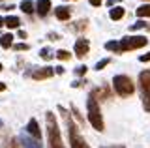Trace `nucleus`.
I'll list each match as a JSON object with an SVG mask.
<instances>
[{
  "label": "nucleus",
  "mask_w": 150,
  "mask_h": 148,
  "mask_svg": "<svg viewBox=\"0 0 150 148\" xmlns=\"http://www.w3.org/2000/svg\"><path fill=\"white\" fill-rule=\"evenodd\" d=\"M58 111L64 114V120H66V126H68V135H69V146L71 148H90L84 142V139L79 135V129L75 128V124H73V120H71V116H69V113L66 109H62V107H58Z\"/></svg>",
  "instance_id": "1"
},
{
  "label": "nucleus",
  "mask_w": 150,
  "mask_h": 148,
  "mask_svg": "<svg viewBox=\"0 0 150 148\" xmlns=\"http://www.w3.org/2000/svg\"><path fill=\"white\" fill-rule=\"evenodd\" d=\"M45 122H47V137H49V144L51 148H66L62 142V137H60V128L56 124V118L53 113L45 114Z\"/></svg>",
  "instance_id": "2"
},
{
  "label": "nucleus",
  "mask_w": 150,
  "mask_h": 148,
  "mask_svg": "<svg viewBox=\"0 0 150 148\" xmlns=\"http://www.w3.org/2000/svg\"><path fill=\"white\" fill-rule=\"evenodd\" d=\"M86 109H88V120H90L92 128L98 129V131H103V116H101V111H100V103H98L94 94L88 96Z\"/></svg>",
  "instance_id": "3"
},
{
  "label": "nucleus",
  "mask_w": 150,
  "mask_h": 148,
  "mask_svg": "<svg viewBox=\"0 0 150 148\" xmlns=\"http://www.w3.org/2000/svg\"><path fill=\"white\" fill-rule=\"evenodd\" d=\"M112 86H115L116 94L122 96V98H128V96H131L135 92V85L128 75H116L112 79Z\"/></svg>",
  "instance_id": "4"
},
{
  "label": "nucleus",
  "mask_w": 150,
  "mask_h": 148,
  "mask_svg": "<svg viewBox=\"0 0 150 148\" xmlns=\"http://www.w3.org/2000/svg\"><path fill=\"white\" fill-rule=\"evenodd\" d=\"M139 85H141V98H143L144 111L150 113V69L139 73Z\"/></svg>",
  "instance_id": "5"
},
{
  "label": "nucleus",
  "mask_w": 150,
  "mask_h": 148,
  "mask_svg": "<svg viewBox=\"0 0 150 148\" xmlns=\"http://www.w3.org/2000/svg\"><path fill=\"white\" fill-rule=\"evenodd\" d=\"M118 45H120V53H124V51H135L141 47H146L148 39L144 36H126V38L120 39Z\"/></svg>",
  "instance_id": "6"
},
{
  "label": "nucleus",
  "mask_w": 150,
  "mask_h": 148,
  "mask_svg": "<svg viewBox=\"0 0 150 148\" xmlns=\"http://www.w3.org/2000/svg\"><path fill=\"white\" fill-rule=\"evenodd\" d=\"M88 51H90V41H88V39L79 38L77 41H75V56L84 58L88 54Z\"/></svg>",
  "instance_id": "7"
},
{
  "label": "nucleus",
  "mask_w": 150,
  "mask_h": 148,
  "mask_svg": "<svg viewBox=\"0 0 150 148\" xmlns=\"http://www.w3.org/2000/svg\"><path fill=\"white\" fill-rule=\"evenodd\" d=\"M54 75V68L51 66H45V68H38L32 71V77H34L36 81H41V79H51V77Z\"/></svg>",
  "instance_id": "8"
},
{
  "label": "nucleus",
  "mask_w": 150,
  "mask_h": 148,
  "mask_svg": "<svg viewBox=\"0 0 150 148\" xmlns=\"http://www.w3.org/2000/svg\"><path fill=\"white\" fill-rule=\"evenodd\" d=\"M26 135H30L32 139H36V141H40V139H41V131H40V126H38L36 118H30V120H28Z\"/></svg>",
  "instance_id": "9"
},
{
  "label": "nucleus",
  "mask_w": 150,
  "mask_h": 148,
  "mask_svg": "<svg viewBox=\"0 0 150 148\" xmlns=\"http://www.w3.org/2000/svg\"><path fill=\"white\" fill-rule=\"evenodd\" d=\"M36 11L40 13V17H45L51 11V0H38L36 2Z\"/></svg>",
  "instance_id": "10"
},
{
  "label": "nucleus",
  "mask_w": 150,
  "mask_h": 148,
  "mask_svg": "<svg viewBox=\"0 0 150 148\" xmlns=\"http://www.w3.org/2000/svg\"><path fill=\"white\" fill-rule=\"evenodd\" d=\"M54 15L58 21H68L69 15H71V10L68 6H58V8H54Z\"/></svg>",
  "instance_id": "11"
},
{
  "label": "nucleus",
  "mask_w": 150,
  "mask_h": 148,
  "mask_svg": "<svg viewBox=\"0 0 150 148\" xmlns=\"http://www.w3.org/2000/svg\"><path fill=\"white\" fill-rule=\"evenodd\" d=\"M21 142H23V146L25 148H41V142L40 141H36V139H32L30 135H21Z\"/></svg>",
  "instance_id": "12"
},
{
  "label": "nucleus",
  "mask_w": 150,
  "mask_h": 148,
  "mask_svg": "<svg viewBox=\"0 0 150 148\" xmlns=\"http://www.w3.org/2000/svg\"><path fill=\"white\" fill-rule=\"evenodd\" d=\"M124 15H126V11H124L122 6H115V8H111V11H109V17L112 21H120Z\"/></svg>",
  "instance_id": "13"
},
{
  "label": "nucleus",
  "mask_w": 150,
  "mask_h": 148,
  "mask_svg": "<svg viewBox=\"0 0 150 148\" xmlns=\"http://www.w3.org/2000/svg\"><path fill=\"white\" fill-rule=\"evenodd\" d=\"M19 25H21V21L15 15H9L4 19V26H8V28H19Z\"/></svg>",
  "instance_id": "14"
},
{
  "label": "nucleus",
  "mask_w": 150,
  "mask_h": 148,
  "mask_svg": "<svg viewBox=\"0 0 150 148\" xmlns=\"http://www.w3.org/2000/svg\"><path fill=\"white\" fill-rule=\"evenodd\" d=\"M13 39H15V38H13L11 34H4L2 38H0V47H2V49H9L13 45Z\"/></svg>",
  "instance_id": "15"
},
{
  "label": "nucleus",
  "mask_w": 150,
  "mask_h": 148,
  "mask_svg": "<svg viewBox=\"0 0 150 148\" xmlns=\"http://www.w3.org/2000/svg\"><path fill=\"white\" fill-rule=\"evenodd\" d=\"M21 11H25L26 15L34 13V2H32V0H23L21 2Z\"/></svg>",
  "instance_id": "16"
},
{
  "label": "nucleus",
  "mask_w": 150,
  "mask_h": 148,
  "mask_svg": "<svg viewBox=\"0 0 150 148\" xmlns=\"http://www.w3.org/2000/svg\"><path fill=\"white\" fill-rule=\"evenodd\" d=\"M40 56L49 62V60H53V58H54V53H53V51H51L49 47H43V49H40Z\"/></svg>",
  "instance_id": "17"
},
{
  "label": "nucleus",
  "mask_w": 150,
  "mask_h": 148,
  "mask_svg": "<svg viewBox=\"0 0 150 148\" xmlns=\"http://www.w3.org/2000/svg\"><path fill=\"white\" fill-rule=\"evenodd\" d=\"M137 17H150V4H143L137 8Z\"/></svg>",
  "instance_id": "18"
},
{
  "label": "nucleus",
  "mask_w": 150,
  "mask_h": 148,
  "mask_svg": "<svg viewBox=\"0 0 150 148\" xmlns=\"http://www.w3.org/2000/svg\"><path fill=\"white\" fill-rule=\"evenodd\" d=\"M69 51H66V49H60V51H56L54 53V58H58V60H69Z\"/></svg>",
  "instance_id": "19"
},
{
  "label": "nucleus",
  "mask_w": 150,
  "mask_h": 148,
  "mask_svg": "<svg viewBox=\"0 0 150 148\" xmlns=\"http://www.w3.org/2000/svg\"><path fill=\"white\" fill-rule=\"evenodd\" d=\"M105 49L107 51H112V53H120V45L116 41H107L105 43Z\"/></svg>",
  "instance_id": "20"
},
{
  "label": "nucleus",
  "mask_w": 150,
  "mask_h": 148,
  "mask_svg": "<svg viewBox=\"0 0 150 148\" xmlns=\"http://www.w3.org/2000/svg\"><path fill=\"white\" fill-rule=\"evenodd\" d=\"M109 62H111L109 58H103V60H100V62L96 64V69H98V71H100V69H103L105 66H109Z\"/></svg>",
  "instance_id": "21"
},
{
  "label": "nucleus",
  "mask_w": 150,
  "mask_h": 148,
  "mask_svg": "<svg viewBox=\"0 0 150 148\" xmlns=\"http://www.w3.org/2000/svg\"><path fill=\"white\" fill-rule=\"evenodd\" d=\"M144 26H146L144 21H137L135 25H131V30H141V28H144Z\"/></svg>",
  "instance_id": "22"
},
{
  "label": "nucleus",
  "mask_w": 150,
  "mask_h": 148,
  "mask_svg": "<svg viewBox=\"0 0 150 148\" xmlns=\"http://www.w3.org/2000/svg\"><path fill=\"white\" fill-rule=\"evenodd\" d=\"M83 28H86V21H77L75 23L73 30H83Z\"/></svg>",
  "instance_id": "23"
},
{
  "label": "nucleus",
  "mask_w": 150,
  "mask_h": 148,
  "mask_svg": "<svg viewBox=\"0 0 150 148\" xmlns=\"http://www.w3.org/2000/svg\"><path fill=\"white\" fill-rule=\"evenodd\" d=\"M13 49H15V51H28L30 47H28L26 43H15V45H13Z\"/></svg>",
  "instance_id": "24"
},
{
  "label": "nucleus",
  "mask_w": 150,
  "mask_h": 148,
  "mask_svg": "<svg viewBox=\"0 0 150 148\" xmlns=\"http://www.w3.org/2000/svg\"><path fill=\"white\" fill-rule=\"evenodd\" d=\"M86 69H88L86 66H79L77 69H75V73H77V75H84V73H86Z\"/></svg>",
  "instance_id": "25"
},
{
  "label": "nucleus",
  "mask_w": 150,
  "mask_h": 148,
  "mask_svg": "<svg viewBox=\"0 0 150 148\" xmlns=\"http://www.w3.org/2000/svg\"><path fill=\"white\" fill-rule=\"evenodd\" d=\"M139 60H141V62H150V53H146V54H141Z\"/></svg>",
  "instance_id": "26"
},
{
  "label": "nucleus",
  "mask_w": 150,
  "mask_h": 148,
  "mask_svg": "<svg viewBox=\"0 0 150 148\" xmlns=\"http://www.w3.org/2000/svg\"><path fill=\"white\" fill-rule=\"evenodd\" d=\"M47 38L53 39V41H56V39H60V36H58V34H53V32H51V34H47Z\"/></svg>",
  "instance_id": "27"
},
{
  "label": "nucleus",
  "mask_w": 150,
  "mask_h": 148,
  "mask_svg": "<svg viewBox=\"0 0 150 148\" xmlns=\"http://www.w3.org/2000/svg\"><path fill=\"white\" fill-rule=\"evenodd\" d=\"M118 2H122V0H107V6H115V4H118Z\"/></svg>",
  "instance_id": "28"
},
{
  "label": "nucleus",
  "mask_w": 150,
  "mask_h": 148,
  "mask_svg": "<svg viewBox=\"0 0 150 148\" xmlns=\"http://www.w3.org/2000/svg\"><path fill=\"white\" fill-rule=\"evenodd\" d=\"M88 2H90L92 6H101V2H103V0H88Z\"/></svg>",
  "instance_id": "29"
},
{
  "label": "nucleus",
  "mask_w": 150,
  "mask_h": 148,
  "mask_svg": "<svg viewBox=\"0 0 150 148\" xmlns=\"http://www.w3.org/2000/svg\"><path fill=\"white\" fill-rule=\"evenodd\" d=\"M17 36H19V38H23V39H26V32H25V30H19Z\"/></svg>",
  "instance_id": "30"
},
{
  "label": "nucleus",
  "mask_w": 150,
  "mask_h": 148,
  "mask_svg": "<svg viewBox=\"0 0 150 148\" xmlns=\"http://www.w3.org/2000/svg\"><path fill=\"white\" fill-rule=\"evenodd\" d=\"M2 10H15V6H13V4H9V6H2Z\"/></svg>",
  "instance_id": "31"
},
{
  "label": "nucleus",
  "mask_w": 150,
  "mask_h": 148,
  "mask_svg": "<svg viewBox=\"0 0 150 148\" xmlns=\"http://www.w3.org/2000/svg\"><path fill=\"white\" fill-rule=\"evenodd\" d=\"M56 73H58V75H62V73H64V68L58 66V68H56Z\"/></svg>",
  "instance_id": "32"
},
{
  "label": "nucleus",
  "mask_w": 150,
  "mask_h": 148,
  "mask_svg": "<svg viewBox=\"0 0 150 148\" xmlns=\"http://www.w3.org/2000/svg\"><path fill=\"white\" fill-rule=\"evenodd\" d=\"M6 90V85H4V82H0V92H4Z\"/></svg>",
  "instance_id": "33"
},
{
  "label": "nucleus",
  "mask_w": 150,
  "mask_h": 148,
  "mask_svg": "<svg viewBox=\"0 0 150 148\" xmlns=\"http://www.w3.org/2000/svg\"><path fill=\"white\" fill-rule=\"evenodd\" d=\"M105 148H124V146H122V144H118V146H115V144H112V146H105Z\"/></svg>",
  "instance_id": "34"
},
{
  "label": "nucleus",
  "mask_w": 150,
  "mask_h": 148,
  "mask_svg": "<svg viewBox=\"0 0 150 148\" xmlns=\"http://www.w3.org/2000/svg\"><path fill=\"white\" fill-rule=\"evenodd\" d=\"M0 26H4V19H2V17H0Z\"/></svg>",
  "instance_id": "35"
},
{
  "label": "nucleus",
  "mask_w": 150,
  "mask_h": 148,
  "mask_svg": "<svg viewBox=\"0 0 150 148\" xmlns=\"http://www.w3.org/2000/svg\"><path fill=\"white\" fill-rule=\"evenodd\" d=\"M0 71H2V64H0Z\"/></svg>",
  "instance_id": "36"
},
{
  "label": "nucleus",
  "mask_w": 150,
  "mask_h": 148,
  "mask_svg": "<svg viewBox=\"0 0 150 148\" xmlns=\"http://www.w3.org/2000/svg\"><path fill=\"white\" fill-rule=\"evenodd\" d=\"M0 128H2V120H0Z\"/></svg>",
  "instance_id": "37"
},
{
  "label": "nucleus",
  "mask_w": 150,
  "mask_h": 148,
  "mask_svg": "<svg viewBox=\"0 0 150 148\" xmlns=\"http://www.w3.org/2000/svg\"><path fill=\"white\" fill-rule=\"evenodd\" d=\"M144 2H148V0H144Z\"/></svg>",
  "instance_id": "38"
}]
</instances>
